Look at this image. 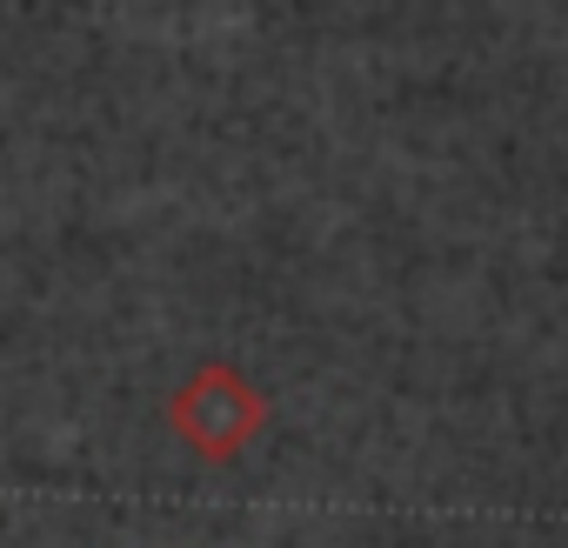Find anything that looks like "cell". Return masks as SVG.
I'll list each match as a JSON object with an SVG mask.
<instances>
[{"label":"cell","mask_w":568,"mask_h":548,"mask_svg":"<svg viewBox=\"0 0 568 548\" xmlns=\"http://www.w3.org/2000/svg\"><path fill=\"white\" fill-rule=\"evenodd\" d=\"M168 428L181 435V448L207 468H234L261 428H267V395L234 368V362H201L174 395H168Z\"/></svg>","instance_id":"obj_1"}]
</instances>
